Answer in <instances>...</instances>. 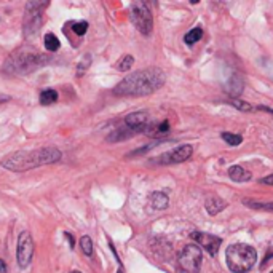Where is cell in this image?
Masks as SVG:
<instances>
[{
  "mask_svg": "<svg viewBox=\"0 0 273 273\" xmlns=\"http://www.w3.org/2000/svg\"><path fill=\"white\" fill-rule=\"evenodd\" d=\"M90 63H91V56H90V54H85V56L80 59V63L77 66V75H78V77H81V75H83L88 71V67H90Z\"/></svg>",
  "mask_w": 273,
  "mask_h": 273,
  "instance_id": "22",
  "label": "cell"
},
{
  "mask_svg": "<svg viewBox=\"0 0 273 273\" xmlns=\"http://www.w3.org/2000/svg\"><path fill=\"white\" fill-rule=\"evenodd\" d=\"M272 273H273V272H272Z\"/></svg>",
  "mask_w": 273,
  "mask_h": 273,
  "instance_id": "33",
  "label": "cell"
},
{
  "mask_svg": "<svg viewBox=\"0 0 273 273\" xmlns=\"http://www.w3.org/2000/svg\"><path fill=\"white\" fill-rule=\"evenodd\" d=\"M11 98L6 96V94H0V104H3V102H8Z\"/></svg>",
  "mask_w": 273,
  "mask_h": 273,
  "instance_id": "29",
  "label": "cell"
},
{
  "mask_svg": "<svg viewBox=\"0 0 273 273\" xmlns=\"http://www.w3.org/2000/svg\"><path fill=\"white\" fill-rule=\"evenodd\" d=\"M61 150L56 147H43L31 152H15L2 158V166L10 171H27V169L39 168L43 165H51L61 160Z\"/></svg>",
  "mask_w": 273,
  "mask_h": 273,
  "instance_id": "2",
  "label": "cell"
},
{
  "mask_svg": "<svg viewBox=\"0 0 273 273\" xmlns=\"http://www.w3.org/2000/svg\"><path fill=\"white\" fill-rule=\"evenodd\" d=\"M134 64V58L131 56V54H126V56H123L121 58L118 63H117V69L120 71V72H126V71H129L131 69V66Z\"/></svg>",
  "mask_w": 273,
  "mask_h": 273,
  "instance_id": "19",
  "label": "cell"
},
{
  "mask_svg": "<svg viewBox=\"0 0 273 273\" xmlns=\"http://www.w3.org/2000/svg\"><path fill=\"white\" fill-rule=\"evenodd\" d=\"M262 182L267 184V186H273V174H270V176H267V177H264Z\"/></svg>",
  "mask_w": 273,
  "mask_h": 273,
  "instance_id": "28",
  "label": "cell"
},
{
  "mask_svg": "<svg viewBox=\"0 0 273 273\" xmlns=\"http://www.w3.org/2000/svg\"><path fill=\"white\" fill-rule=\"evenodd\" d=\"M168 129H169V121H168V120H165L161 125L156 126V133H158V134H161V133H166Z\"/></svg>",
  "mask_w": 273,
  "mask_h": 273,
  "instance_id": "27",
  "label": "cell"
},
{
  "mask_svg": "<svg viewBox=\"0 0 273 273\" xmlns=\"http://www.w3.org/2000/svg\"><path fill=\"white\" fill-rule=\"evenodd\" d=\"M225 206H227L225 201L222 198H219V196H216V195H211L209 198L206 200V211L211 216L219 214Z\"/></svg>",
  "mask_w": 273,
  "mask_h": 273,
  "instance_id": "12",
  "label": "cell"
},
{
  "mask_svg": "<svg viewBox=\"0 0 273 273\" xmlns=\"http://www.w3.org/2000/svg\"><path fill=\"white\" fill-rule=\"evenodd\" d=\"M0 273H6V265L2 259H0Z\"/></svg>",
  "mask_w": 273,
  "mask_h": 273,
  "instance_id": "30",
  "label": "cell"
},
{
  "mask_svg": "<svg viewBox=\"0 0 273 273\" xmlns=\"http://www.w3.org/2000/svg\"><path fill=\"white\" fill-rule=\"evenodd\" d=\"M74 32L77 34V36H85V32L88 31V23L86 21H80V23H75L72 26Z\"/></svg>",
  "mask_w": 273,
  "mask_h": 273,
  "instance_id": "25",
  "label": "cell"
},
{
  "mask_svg": "<svg viewBox=\"0 0 273 273\" xmlns=\"http://www.w3.org/2000/svg\"><path fill=\"white\" fill-rule=\"evenodd\" d=\"M42 24V16H40V13H36V11H27V18H26V24H24V34L27 39L34 37L36 34L40 31V26Z\"/></svg>",
  "mask_w": 273,
  "mask_h": 273,
  "instance_id": "10",
  "label": "cell"
},
{
  "mask_svg": "<svg viewBox=\"0 0 273 273\" xmlns=\"http://www.w3.org/2000/svg\"><path fill=\"white\" fill-rule=\"evenodd\" d=\"M34 256V240L32 235L27 230H24L21 235H19L18 240V249H16V259H18V265L21 269H26L27 265L31 264Z\"/></svg>",
  "mask_w": 273,
  "mask_h": 273,
  "instance_id": "7",
  "label": "cell"
},
{
  "mask_svg": "<svg viewBox=\"0 0 273 273\" xmlns=\"http://www.w3.org/2000/svg\"><path fill=\"white\" fill-rule=\"evenodd\" d=\"M222 139L227 142L229 146H240L243 142V138L238 134H232V133H222Z\"/></svg>",
  "mask_w": 273,
  "mask_h": 273,
  "instance_id": "23",
  "label": "cell"
},
{
  "mask_svg": "<svg viewBox=\"0 0 273 273\" xmlns=\"http://www.w3.org/2000/svg\"><path fill=\"white\" fill-rule=\"evenodd\" d=\"M229 176H230V179L235 182H246L252 177V174L243 166H232L229 169Z\"/></svg>",
  "mask_w": 273,
  "mask_h": 273,
  "instance_id": "13",
  "label": "cell"
},
{
  "mask_svg": "<svg viewBox=\"0 0 273 273\" xmlns=\"http://www.w3.org/2000/svg\"><path fill=\"white\" fill-rule=\"evenodd\" d=\"M129 16H131V21L136 26L141 34L149 36L152 32L154 27V19H152V13H150L149 6L144 2H134L129 8Z\"/></svg>",
  "mask_w": 273,
  "mask_h": 273,
  "instance_id": "5",
  "label": "cell"
},
{
  "mask_svg": "<svg viewBox=\"0 0 273 273\" xmlns=\"http://www.w3.org/2000/svg\"><path fill=\"white\" fill-rule=\"evenodd\" d=\"M232 106H235V107H238L240 111H251V106L248 104V102H244V101H238V99H234L230 102Z\"/></svg>",
  "mask_w": 273,
  "mask_h": 273,
  "instance_id": "26",
  "label": "cell"
},
{
  "mask_svg": "<svg viewBox=\"0 0 273 273\" xmlns=\"http://www.w3.org/2000/svg\"><path fill=\"white\" fill-rule=\"evenodd\" d=\"M71 273H80V272H71Z\"/></svg>",
  "mask_w": 273,
  "mask_h": 273,
  "instance_id": "32",
  "label": "cell"
},
{
  "mask_svg": "<svg viewBox=\"0 0 273 273\" xmlns=\"http://www.w3.org/2000/svg\"><path fill=\"white\" fill-rule=\"evenodd\" d=\"M150 203H152V206L155 209H165L169 204V198H168V195L163 192H154L150 195Z\"/></svg>",
  "mask_w": 273,
  "mask_h": 273,
  "instance_id": "14",
  "label": "cell"
},
{
  "mask_svg": "<svg viewBox=\"0 0 273 273\" xmlns=\"http://www.w3.org/2000/svg\"><path fill=\"white\" fill-rule=\"evenodd\" d=\"M48 6V2H29L26 5L27 11H36V13H42L43 8Z\"/></svg>",
  "mask_w": 273,
  "mask_h": 273,
  "instance_id": "24",
  "label": "cell"
},
{
  "mask_svg": "<svg viewBox=\"0 0 273 273\" xmlns=\"http://www.w3.org/2000/svg\"><path fill=\"white\" fill-rule=\"evenodd\" d=\"M190 236H192V240H195L201 248L206 249L211 256L217 254V251H219L221 243H222V240L219 236H214V235H209V234H203V232H194Z\"/></svg>",
  "mask_w": 273,
  "mask_h": 273,
  "instance_id": "8",
  "label": "cell"
},
{
  "mask_svg": "<svg viewBox=\"0 0 273 273\" xmlns=\"http://www.w3.org/2000/svg\"><path fill=\"white\" fill-rule=\"evenodd\" d=\"M50 61H51L50 54L19 51L5 61L3 71L6 74H15V75L31 74L34 71H39V69H42V67L48 66Z\"/></svg>",
  "mask_w": 273,
  "mask_h": 273,
  "instance_id": "3",
  "label": "cell"
},
{
  "mask_svg": "<svg viewBox=\"0 0 273 273\" xmlns=\"http://www.w3.org/2000/svg\"><path fill=\"white\" fill-rule=\"evenodd\" d=\"M165 83V72L158 67H147L128 75L114 88L117 96H146L152 94Z\"/></svg>",
  "mask_w": 273,
  "mask_h": 273,
  "instance_id": "1",
  "label": "cell"
},
{
  "mask_svg": "<svg viewBox=\"0 0 273 273\" xmlns=\"http://www.w3.org/2000/svg\"><path fill=\"white\" fill-rule=\"evenodd\" d=\"M43 43H45V48L46 51H50V53H54V51H58L59 50V39L54 36V34H46L45 36V40H43Z\"/></svg>",
  "mask_w": 273,
  "mask_h": 273,
  "instance_id": "16",
  "label": "cell"
},
{
  "mask_svg": "<svg viewBox=\"0 0 273 273\" xmlns=\"http://www.w3.org/2000/svg\"><path fill=\"white\" fill-rule=\"evenodd\" d=\"M194 152V147L189 146V144H184V146H179L177 149H174L173 152H168L165 154L160 158L161 163H166V165H169V163H182L186 161L187 158H190V155H192Z\"/></svg>",
  "mask_w": 273,
  "mask_h": 273,
  "instance_id": "9",
  "label": "cell"
},
{
  "mask_svg": "<svg viewBox=\"0 0 273 273\" xmlns=\"http://www.w3.org/2000/svg\"><path fill=\"white\" fill-rule=\"evenodd\" d=\"M125 123L128 128L131 129H141L142 126H146L147 123V114L146 112H133L126 115Z\"/></svg>",
  "mask_w": 273,
  "mask_h": 273,
  "instance_id": "11",
  "label": "cell"
},
{
  "mask_svg": "<svg viewBox=\"0 0 273 273\" xmlns=\"http://www.w3.org/2000/svg\"><path fill=\"white\" fill-rule=\"evenodd\" d=\"M201 37H203V29H201V27H194L192 31H189L186 36H184V42H186L187 45H194V43L198 42Z\"/></svg>",
  "mask_w": 273,
  "mask_h": 273,
  "instance_id": "17",
  "label": "cell"
},
{
  "mask_svg": "<svg viewBox=\"0 0 273 273\" xmlns=\"http://www.w3.org/2000/svg\"><path fill=\"white\" fill-rule=\"evenodd\" d=\"M80 248H81V251H83L85 256H93V241H91L90 236H81Z\"/></svg>",
  "mask_w": 273,
  "mask_h": 273,
  "instance_id": "21",
  "label": "cell"
},
{
  "mask_svg": "<svg viewBox=\"0 0 273 273\" xmlns=\"http://www.w3.org/2000/svg\"><path fill=\"white\" fill-rule=\"evenodd\" d=\"M203 262L201 249L198 244H187L186 248L181 251L179 256V265L184 272L187 273H198Z\"/></svg>",
  "mask_w": 273,
  "mask_h": 273,
  "instance_id": "6",
  "label": "cell"
},
{
  "mask_svg": "<svg viewBox=\"0 0 273 273\" xmlns=\"http://www.w3.org/2000/svg\"><path fill=\"white\" fill-rule=\"evenodd\" d=\"M58 101V93L56 90H43L40 93V104L43 106H48V104H54V102Z\"/></svg>",
  "mask_w": 273,
  "mask_h": 273,
  "instance_id": "18",
  "label": "cell"
},
{
  "mask_svg": "<svg viewBox=\"0 0 273 273\" xmlns=\"http://www.w3.org/2000/svg\"><path fill=\"white\" fill-rule=\"evenodd\" d=\"M117 273H123V272H121V270H118V272H117Z\"/></svg>",
  "mask_w": 273,
  "mask_h": 273,
  "instance_id": "31",
  "label": "cell"
},
{
  "mask_svg": "<svg viewBox=\"0 0 273 273\" xmlns=\"http://www.w3.org/2000/svg\"><path fill=\"white\" fill-rule=\"evenodd\" d=\"M225 257H227V265L232 272L235 273H248L257 261V252L256 249L244 243L230 244L225 251Z\"/></svg>",
  "mask_w": 273,
  "mask_h": 273,
  "instance_id": "4",
  "label": "cell"
},
{
  "mask_svg": "<svg viewBox=\"0 0 273 273\" xmlns=\"http://www.w3.org/2000/svg\"><path fill=\"white\" fill-rule=\"evenodd\" d=\"M244 204L249 208H254V209H262V211L273 213V203H256V201H251V200H244Z\"/></svg>",
  "mask_w": 273,
  "mask_h": 273,
  "instance_id": "20",
  "label": "cell"
},
{
  "mask_svg": "<svg viewBox=\"0 0 273 273\" xmlns=\"http://www.w3.org/2000/svg\"><path fill=\"white\" fill-rule=\"evenodd\" d=\"M133 134V129L131 128H120L117 131H114L111 136L107 138L109 142H118V141H125L126 138Z\"/></svg>",
  "mask_w": 273,
  "mask_h": 273,
  "instance_id": "15",
  "label": "cell"
}]
</instances>
